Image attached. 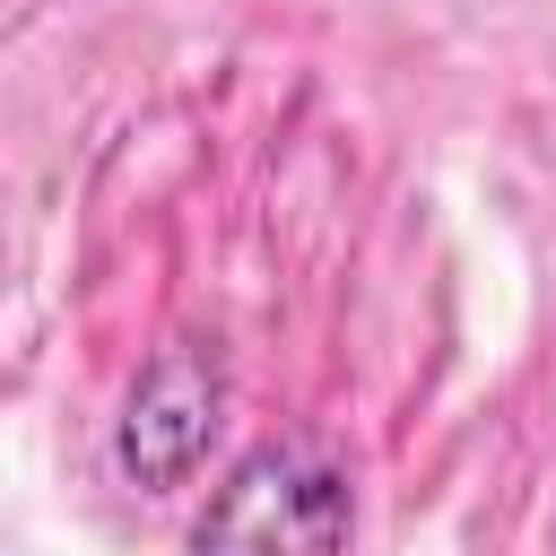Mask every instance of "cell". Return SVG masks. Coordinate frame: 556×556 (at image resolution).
<instances>
[{"mask_svg": "<svg viewBox=\"0 0 556 556\" xmlns=\"http://www.w3.org/2000/svg\"><path fill=\"white\" fill-rule=\"evenodd\" d=\"M356 530V495L348 469L313 443H261L235 460V478L217 486V504L191 521V547H304L330 556Z\"/></svg>", "mask_w": 556, "mask_h": 556, "instance_id": "1", "label": "cell"}, {"mask_svg": "<svg viewBox=\"0 0 556 556\" xmlns=\"http://www.w3.org/2000/svg\"><path fill=\"white\" fill-rule=\"evenodd\" d=\"M217 417H226V365H217V348H200V339L156 348L148 374H139L130 400H122V426H113V460H122V478L148 486V495L182 486V478L208 460Z\"/></svg>", "mask_w": 556, "mask_h": 556, "instance_id": "2", "label": "cell"}]
</instances>
